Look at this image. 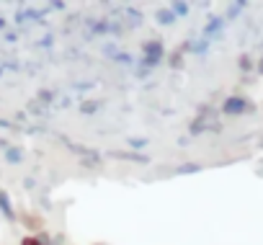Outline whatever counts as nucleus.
<instances>
[{"instance_id": "1", "label": "nucleus", "mask_w": 263, "mask_h": 245, "mask_svg": "<svg viewBox=\"0 0 263 245\" xmlns=\"http://www.w3.org/2000/svg\"><path fill=\"white\" fill-rule=\"evenodd\" d=\"M21 245H44V242H42L39 237H26V240H24Z\"/></svg>"}]
</instances>
